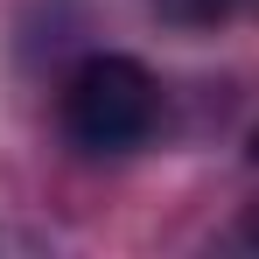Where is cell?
Listing matches in <instances>:
<instances>
[{"label":"cell","instance_id":"obj_1","mask_svg":"<svg viewBox=\"0 0 259 259\" xmlns=\"http://www.w3.org/2000/svg\"><path fill=\"white\" fill-rule=\"evenodd\" d=\"M56 126L84 161H126L161 133V84L147 63L98 49L56 91Z\"/></svg>","mask_w":259,"mask_h":259},{"label":"cell","instance_id":"obj_2","mask_svg":"<svg viewBox=\"0 0 259 259\" xmlns=\"http://www.w3.org/2000/svg\"><path fill=\"white\" fill-rule=\"evenodd\" d=\"M238 238H245V245H259V210L245 217V231H238Z\"/></svg>","mask_w":259,"mask_h":259},{"label":"cell","instance_id":"obj_3","mask_svg":"<svg viewBox=\"0 0 259 259\" xmlns=\"http://www.w3.org/2000/svg\"><path fill=\"white\" fill-rule=\"evenodd\" d=\"M252 161H259V133H252Z\"/></svg>","mask_w":259,"mask_h":259}]
</instances>
